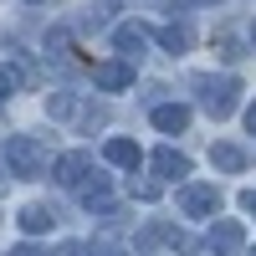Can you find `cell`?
Segmentation results:
<instances>
[{
  "instance_id": "obj_1",
  "label": "cell",
  "mask_w": 256,
  "mask_h": 256,
  "mask_svg": "<svg viewBox=\"0 0 256 256\" xmlns=\"http://www.w3.org/2000/svg\"><path fill=\"white\" fill-rule=\"evenodd\" d=\"M46 144H41L36 134H6V169L16 180H36L41 169H46Z\"/></svg>"
},
{
  "instance_id": "obj_2",
  "label": "cell",
  "mask_w": 256,
  "mask_h": 256,
  "mask_svg": "<svg viewBox=\"0 0 256 256\" xmlns=\"http://www.w3.org/2000/svg\"><path fill=\"white\" fill-rule=\"evenodd\" d=\"M195 92H200V108L210 118H230L236 98H241V82L236 77H195Z\"/></svg>"
},
{
  "instance_id": "obj_3",
  "label": "cell",
  "mask_w": 256,
  "mask_h": 256,
  "mask_svg": "<svg viewBox=\"0 0 256 256\" xmlns=\"http://www.w3.org/2000/svg\"><path fill=\"white\" fill-rule=\"evenodd\" d=\"M180 210H184L190 220L220 216V190H216V184H184V190H180Z\"/></svg>"
},
{
  "instance_id": "obj_4",
  "label": "cell",
  "mask_w": 256,
  "mask_h": 256,
  "mask_svg": "<svg viewBox=\"0 0 256 256\" xmlns=\"http://www.w3.org/2000/svg\"><path fill=\"white\" fill-rule=\"evenodd\" d=\"M46 113H52L56 123H67V118H77V113H82V123H88V128L108 118V108H82L72 92H52V98H46Z\"/></svg>"
},
{
  "instance_id": "obj_5",
  "label": "cell",
  "mask_w": 256,
  "mask_h": 256,
  "mask_svg": "<svg viewBox=\"0 0 256 256\" xmlns=\"http://www.w3.org/2000/svg\"><path fill=\"white\" fill-rule=\"evenodd\" d=\"M241 246H246L241 220H216L210 226V256H241Z\"/></svg>"
},
{
  "instance_id": "obj_6",
  "label": "cell",
  "mask_w": 256,
  "mask_h": 256,
  "mask_svg": "<svg viewBox=\"0 0 256 256\" xmlns=\"http://www.w3.org/2000/svg\"><path fill=\"white\" fill-rule=\"evenodd\" d=\"M88 174H92V154H88V148H72V154H62V159H56V184L77 190Z\"/></svg>"
},
{
  "instance_id": "obj_7",
  "label": "cell",
  "mask_w": 256,
  "mask_h": 256,
  "mask_svg": "<svg viewBox=\"0 0 256 256\" xmlns=\"http://www.w3.org/2000/svg\"><path fill=\"white\" fill-rule=\"evenodd\" d=\"M113 46H118V56L128 62V67H134V62L148 52V31H144V26H118V31H113Z\"/></svg>"
},
{
  "instance_id": "obj_8",
  "label": "cell",
  "mask_w": 256,
  "mask_h": 256,
  "mask_svg": "<svg viewBox=\"0 0 256 256\" xmlns=\"http://www.w3.org/2000/svg\"><path fill=\"white\" fill-rule=\"evenodd\" d=\"M92 82L102 92H123L128 82H134V67H128V62H98L92 67Z\"/></svg>"
},
{
  "instance_id": "obj_9",
  "label": "cell",
  "mask_w": 256,
  "mask_h": 256,
  "mask_svg": "<svg viewBox=\"0 0 256 256\" xmlns=\"http://www.w3.org/2000/svg\"><path fill=\"white\" fill-rule=\"evenodd\" d=\"M148 118H154L159 134H184V128H190V108H184V102H154Z\"/></svg>"
},
{
  "instance_id": "obj_10",
  "label": "cell",
  "mask_w": 256,
  "mask_h": 256,
  "mask_svg": "<svg viewBox=\"0 0 256 256\" xmlns=\"http://www.w3.org/2000/svg\"><path fill=\"white\" fill-rule=\"evenodd\" d=\"M102 159L118 164V169H138V164H144V148H138L134 138H108V144H102Z\"/></svg>"
},
{
  "instance_id": "obj_11",
  "label": "cell",
  "mask_w": 256,
  "mask_h": 256,
  "mask_svg": "<svg viewBox=\"0 0 256 256\" xmlns=\"http://www.w3.org/2000/svg\"><path fill=\"white\" fill-rule=\"evenodd\" d=\"M210 164H216L220 174H241L246 169V148L241 144H210Z\"/></svg>"
},
{
  "instance_id": "obj_12",
  "label": "cell",
  "mask_w": 256,
  "mask_h": 256,
  "mask_svg": "<svg viewBox=\"0 0 256 256\" xmlns=\"http://www.w3.org/2000/svg\"><path fill=\"white\" fill-rule=\"evenodd\" d=\"M154 169H159V180H184L190 174V159L180 154V148H154Z\"/></svg>"
},
{
  "instance_id": "obj_13",
  "label": "cell",
  "mask_w": 256,
  "mask_h": 256,
  "mask_svg": "<svg viewBox=\"0 0 256 256\" xmlns=\"http://www.w3.org/2000/svg\"><path fill=\"white\" fill-rule=\"evenodd\" d=\"M52 226H56L52 205H26L20 210V230H26V236H41V230H52Z\"/></svg>"
},
{
  "instance_id": "obj_14",
  "label": "cell",
  "mask_w": 256,
  "mask_h": 256,
  "mask_svg": "<svg viewBox=\"0 0 256 256\" xmlns=\"http://www.w3.org/2000/svg\"><path fill=\"white\" fill-rule=\"evenodd\" d=\"M77 195H82V205L102 210V205H108V180H102V174H88V180L77 184Z\"/></svg>"
},
{
  "instance_id": "obj_15",
  "label": "cell",
  "mask_w": 256,
  "mask_h": 256,
  "mask_svg": "<svg viewBox=\"0 0 256 256\" xmlns=\"http://www.w3.org/2000/svg\"><path fill=\"white\" fill-rule=\"evenodd\" d=\"M159 46H164V52H174V56H180V52L190 46V31H184V26H159Z\"/></svg>"
},
{
  "instance_id": "obj_16",
  "label": "cell",
  "mask_w": 256,
  "mask_h": 256,
  "mask_svg": "<svg viewBox=\"0 0 256 256\" xmlns=\"http://www.w3.org/2000/svg\"><path fill=\"white\" fill-rule=\"evenodd\" d=\"M216 56H226V62H241L246 52H241V41L230 36V31H220V36H216Z\"/></svg>"
},
{
  "instance_id": "obj_17",
  "label": "cell",
  "mask_w": 256,
  "mask_h": 256,
  "mask_svg": "<svg viewBox=\"0 0 256 256\" xmlns=\"http://www.w3.org/2000/svg\"><path fill=\"white\" fill-rule=\"evenodd\" d=\"M88 256H128V251H123L118 241H92V246H88Z\"/></svg>"
},
{
  "instance_id": "obj_18",
  "label": "cell",
  "mask_w": 256,
  "mask_h": 256,
  "mask_svg": "<svg viewBox=\"0 0 256 256\" xmlns=\"http://www.w3.org/2000/svg\"><path fill=\"white\" fill-rule=\"evenodd\" d=\"M159 190H164L159 180H138V184H134V195H138V200H159Z\"/></svg>"
},
{
  "instance_id": "obj_19",
  "label": "cell",
  "mask_w": 256,
  "mask_h": 256,
  "mask_svg": "<svg viewBox=\"0 0 256 256\" xmlns=\"http://www.w3.org/2000/svg\"><path fill=\"white\" fill-rule=\"evenodd\" d=\"M10 92H16V77H10V67H0V102H6Z\"/></svg>"
},
{
  "instance_id": "obj_20",
  "label": "cell",
  "mask_w": 256,
  "mask_h": 256,
  "mask_svg": "<svg viewBox=\"0 0 256 256\" xmlns=\"http://www.w3.org/2000/svg\"><path fill=\"white\" fill-rule=\"evenodd\" d=\"M56 256H88V246H82V241H62Z\"/></svg>"
},
{
  "instance_id": "obj_21",
  "label": "cell",
  "mask_w": 256,
  "mask_h": 256,
  "mask_svg": "<svg viewBox=\"0 0 256 256\" xmlns=\"http://www.w3.org/2000/svg\"><path fill=\"white\" fill-rule=\"evenodd\" d=\"M241 205H246L251 216H256V190H246V195H241Z\"/></svg>"
},
{
  "instance_id": "obj_22",
  "label": "cell",
  "mask_w": 256,
  "mask_h": 256,
  "mask_svg": "<svg viewBox=\"0 0 256 256\" xmlns=\"http://www.w3.org/2000/svg\"><path fill=\"white\" fill-rule=\"evenodd\" d=\"M10 256H41V251H36V246H16Z\"/></svg>"
},
{
  "instance_id": "obj_23",
  "label": "cell",
  "mask_w": 256,
  "mask_h": 256,
  "mask_svg": "<svg viewBox=\"0 0 256 256\" xmlns=\"http://www.w3.org/2000/svg\"><path fill=\"white\" fill-rule=\"evenodd\" d=\"M246 128H251V134H256V102H251V108H246Z\"/></svg>"
},
{
  "instance_id": "obj_24",
  "label": "cell",
  "mask_w": 256,
  "mask_h": 256,
  "mask_svg": "<svg viewBox=\"0 0 256 256\" xmlns=\"http://www.w3.org/2000/svg\"><path fill=\"white\" fill-rule=\"evenodd\" d=\"M26 6H56V0H26Z\"/></svg>"
},
{
  "instance_id": "obj_25",
  "label": "cell",
  "mask_w": 256,
  "mask_h": 256,
  "mask_svg": "<svg viewBox=\"0 0 256 256\" xmlns=\"http://www.w3.org/2000/svg\"><path fill=\"white\" fill-rule=\"evenodd\" d=\"M251 46H256V26H251Z\"/></svg>"
},
{
  "instance_id": "obj_26",
  "label": "cell",
  "mask_w": 256,
  "mask_h": 256,
  "mask_svg": "<svg viewBox=\"0 0 256 256\" xmlns=\"http://www.w3.org/2000/svg\"><path fill=\"white\" fill-rule=\"evenodd\" d=\"M251 256H256V251H251Z\"/></svg>"
}]
</instances>
